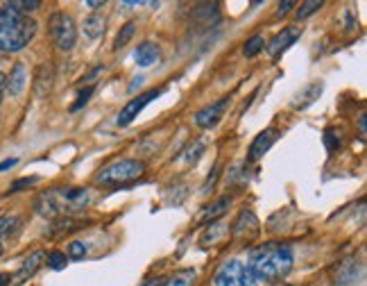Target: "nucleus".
<instances>
[{"label":"nucleus","instance_id":"33","mask_svg":"<svg viewBox=\"0 0 367 286\" xmlns=\"http://www.w3.org/2000/svg\"><path fill=\"white\" fill-rule=\"evenodd\" d=\"M166 280L168 278H150L148 282H143L141 286H166Z\"/></svg>","mask_w":367,"mask_h":286},{"label":"nucleus","instance_id":"17","mask_svg":"<svg viewBox=\"0 0 367 286\" xmlns=\"http://www.w3.org/2000/svg\"><path fill=\"white\" fill-rule=\"evenodd\" d=\"M193 21L202 25H211L220 18V5L218 3H200L193 7Z\"/></svg>","mask_w":367,"mask_h":286},{"label":"nucleus","instance_id":"28","mask_svg":"<svg viewBox=\"0 0 367 286\" xmlns=\"http://www.w3.org/2000/svg\"><path fill=\"white\" fill-rule=\"evenodd\" d=\"M324 146H326V150H329V155H333V152L340 148V137L335 135V130L324 132Z\"/></svg>","mask_w":367,"mask_h":286},{"label":"nucleus","instance_id":"14","mask_svg":"<svg viewBox=\"0 0 367 286\" xmlns=\"http://www.w3.org/2000/svg\"><path fill=\"white\" fill-rule=\"evenodd\" d=\"M53 82H55V69L53 64H41L34 73V93L39 98H43V95L50 93L53 89Z\"/></svg>","mask_w":367,"mask_h":286},{"label":"nucleus","instance_id":"34","mask_svg":"<svg viewBox=\"0 0 367 286\" xmlns=\"http://www.w3.org/2000/svg\"><path fill=\"white\" fill-rule=\"evenodd\" d=\"M293 7H295V3H291V0H286V3L279 5V12H277V16H284V14H288Z\"/></svg>","mask_w":367,"mask_h":286},{"label":"nucleus","instance_id":"22","mask_svg":"<svg viewBox=\"0 0 367 286\" xmlns=\"http://www.w3.org/2000/svg\"><path fill=\"white\" fill-rule=\"evenodd\" d=\"M21 223L23 221L18 216H0V238H3V236H12L14 232H18Z\"/></svg>","mask_w":367,"mask_h":286},{"label":"nucleus","instance_id":"1","mask_svg":"<svg viewBox=\"0 0 367 286\" xmlns=\"http://www.w3.org/2000/svg\"><path fill=\"white\" fill-rule=\"evenodd\" d=\"M247 268L256 284L279 282L293 268V250L282 243H265L252 252Z\"/></svg>","mask_w":367,"mask_h":286},{"label":"nucleus","instance_id":"30","mask_svg":"<svg viewBox=\"0 0 367 286\" xmlns=\"http://www.w3.org/2000/svg\"><path fill=\"white\" fill-rule=\"evenodd\" d=\"M93 89L95 87H86L80 95H77V100H75V104H73V107H71V111H77V109H82L84 107V104L86 102H89V98H91V95H93Z\"/></svg>","mask_w":367,"mask_h":286},{"label":"nucleus","instance_id":"11","mask_svg":"<svg viewBox=\"0 0 367 286\" xmlns=\"http://www.w3.org/2000/svg\"><path fill=\"white\" fill-rule=\"evenodd\" d=\"M297 36H299V30L297 27H286L284 32H279L272 41L268 43V53H270V57L272 60H279V57L284 55V50L286 48H291L295 41H297Z\"/></svg>","mask_w":367,"mask_h":286},{"label":"nucleus","instance_id":"6","mask_svg":"<svg viewBox=\"0 0 367 286\" xmlns=\"http://www.w3.org/2000/svg\"><path fill=\"white\" fill-rule=\"evenodd\" d=\"M216 286H258L243 261H227L216 273Z\"/></svg>","mask_w":367,"mask_h":286},{"label":"nucleus","instance_id":"25","mask_svg":"<svg viewBox=\"0 0 367 286\" xmlns=\"http://www.w3.org/2000/svg\"><path fill=\"white\" fill-rule=\"evenodd\" d=\"M322 0H311V3H304V5H299L297 9V18L302 21V18H308V16H313L317 9H322Z\"/></svg>","mask_w":367,"mask_h":286},{"label":"nucleus","instance_id":"18","mask_svg":"<svg viewBox=\"0 0 367 286\" xmlns=\"http://www.w3.org/2000/svg\"><path fill=\"white\" fill-rule=\"evenodd\" d=\"M229 203H231L229 198H220V200H216L214 205L205 207V214H202V223H214V221H218V218L229 209Z\"/></svg>","mask_w":367,"mask_h":286},{"label":"nucleus","instance_id":"15","mask_svg":"<svg viewBox=\"0 0 367 286\" xmlns=\"http://www.w3.org/2000/svg\"><path fill=\"white\" fill-rule=\"evenodd\" d=\"M134 60H137V64L143 66V69H148V66H154L161 60V48L152 41H143L137 50H134Z\"/></svg>","mask_w":367,"mask_h":286},{"label":"nucleus","instance_id":"12","mask_svg":"<svg viewBox=\"0 0 367 286\" xmlns=\"http://www.w3.org/2000/svg\"><path fill=\"white\" fill-rule=\"evenodd\" d=\"M43 261H46V252L43 250H36V252H32L27 259L23 261V266L18 268V273L12 278V282H16V284H23V282H27L32 278V275L41 268L43 266Z\"/></svg>","mask_w":367,"mask_h":286},{"label":"nucleus","instance_id":"2","mask_svg":"<svg viewBox=\"0 0 367 286\" xmlns=\"http://www.w3.org/2000/svg\"><path fill=\"white\" fill-rule=\"evenodd\" d=\"M91 203V196L86 189H53V191H46L36 198L34 209L39 216L43 218H69L77 212H84L86 207Z\"/></svg>","mask_w":367,"mask_h":286},{"label":"nucleus","instance_id":"38","mask_svg":"<svg viewBox=\"0 0 367 286\" xmlns=\"http://www.w3.org/2000/svg\"><path fill=\"white\" fill-rule=\"evenodd\" d=\"M361 137L365 139V114L361 116Z\"/></svg>","mask_w":367,"mask_h":286},{"label":"nucleus","instance_id":"31","mask_svg":"<svg viewBox=\"0 0 367 286\" xmlns=\"http://www.w3.org/2000/svg\"><path fill=\"white\" fill-rule=\"evenodd\" d=\"M39 182V177H25V179H16V182L12 184V193L14 191H21V189H27V186H32V184H36Z\"/></svg>","mask_w":367,"mask_h":286},{"label":"nucleus","instance_id":"35","mask_svg":"<svg viewBox=\"0 0 367 286\" xmlns=\"http://www.w3.org/2000/svg\"><path fill=\"white\" fill-rule=\"evenodd\" d=\"M12 284V275L9 273H0V286H9Z\"/></svg>","mask_w":367,"mask_h":286},{"label":"nucleus","instance_id":"10","mask_svg":"<svg viewBox=\"0 0 367 286\" xmlns=\"http://www.w3.org/2000/svg\"><path fill=\"white\" fill-rule=\"evenodd\" d=\"M282 137V132H279L277 128H268L263 130L261 135L252 141V146H249V161H258L261 157H265V152L270 150L277 143V139Z\"/></svg>","mask_w":367,"mask_h":286},{"label":"nucleus","instance_id":"13","mask_svg":"<svg viewBox=\"0 0 367 286\" xmlns=\"http://www.w3.org/2000/svg\"><path fill=\"white\" fill-rule=\"evenodd\" d=\"M322 91H324V87H322V82H311V84H306V87L299 91L295 98H293V102H291V107L293 109H306V107H311V104L320 98L322 95Z\"/></svg>","mask_w":367,"mask_h":286},{"label":"nucleus","instance_id":"37","mask_svg":"<svg viewBox=\"0 0 367 286\" xmlns=\"http://www.w3.org/2000/svg\"><path fill=\"white\" fill-rule=\"evenodd\" d=\"M86 7H91V9H100V7H104V0H102V3H86Z\"/></svg>","mask_w":367,"mask_h":286},{"label":"nucleus","instance_id":"8","mask_svg":"<svg viewBox=\"0 0 367 286\" xmlns=\"http://www.w3.org/2000/svg\"><path fill=\"white\" fill-rule=\"evenodd\" d=\"M331 275H333V282L338 286H352L361 278V261L356 259V257H345L342 261L335 264Z\"/></svg>","mask_w":367,"mask_h":286},{"label":"nucleus","instance_id":"16","mask_svg":"<svg viewBox=\"0 0 367 286\" xmlns=\"http://www.w3.org/2000/svg\"><path fill=\"white\" fill-rule=\"evenodd\" d=\"M25 84H27V71H25V64H14V69L12 73H9V78L5 80V89L9 95H21L23 89H25Z\"/></svg>","mask_w":367,"mask_h":286},{"label":"nucleus","instance_id":"21","mask_svg":"<svg viewBox=\"0 0 367 286\" xmlns=\"http://www.w3.org/2000/svg\"><path fill=\"white\" fill-rule=\"evenodd\" d=\"M195 278H198V273L193 268H186V271H179V273L172 275V278H168L166 286H193Z\"/></svg>","mask_w":367,"mask_h":286},{"label":"nucleus","instance_id":"36","mask_svg":"<svg viewBox=\"0 0 367 286\" xmlns=\"http://www.w3.org/2000/svg\"><path fill=\"white\" fill-rule=\"evenodd\" d=\"M3 91H5V75L0 73V100H3Z\"/></svg>","mask_w":367,"mask_h":286},{"label":"nucleus","instance_id":"4","mask_svg":"<svg viewBox=\"0 0 367 286\" xmlns=\"http://www.w3.org/2000/svg\"><path fill=\"white\" fill-rule=\"evenodd\" d=\"M143 173H146V164H143V161H139V159H120V161H113V164L98 170L95 182L102 184V186H118V184L132 182V179H139Z\"/></svg>","mask_w":367,"mask_h":286},{"label":"nucleus","instance_id":"24","mask_svg":"<svg viewBox=\"0 0 367 286\" xmlns=\"http://www.w3.org/2000/svg\"><path fill=\"white\" fill-rule=\"evenodd\" d=\"M263 48H265L263 36L256 34V36H252V39H247V41H245L243 53H245V57H254V55H258L261 50H263Z\"/></svg>","mask_w":367,"mask_h":286},{"label":"nucleus","instance_id":"26","mask_svg":"<svg viewBox=\"0 0 367 286\" xmlns=\"http://www.w3.org/2000/svg\"><path fill=\"white\" fill-rule=\"evenodd\" d=\"M9 5H12L16 12H21L25 16H30V12H34V9L41 7L39 0H14V3H9Z\"/></svg>","mask_w":367,"mask_h":286},{"label":"nucleus","instance_id":"39","mask_svg":"<svg viewBox=\"0 0 367 286\" xmlns=\"http://www.w3.org/2000/svg\"><path fill=\"white\" fill-rule=\"evenodd\" d=\"M0 254H3V245H0Z\"/></svg>","mask_w":367,"mask_h":286},{"label":"nucleus","instance_id":"3","mask_svg":"<svg viewBox=\"0 0 367 286\" xmlns=\"http://www.w3.org/2000/svg\"><path fill=\"white\" fill-rule=\"evenodd\" d=\"M36 21L30 16L5 3L0 7V50L3 53H21L34 39Z\"/></svg>","mask_w":367,"mask_h":286},{"label":"nucleus","instance_id":"29","mask_svg":"<svg viewBox=\"0 0 367 286\" xmlns=\"http://www.w3.org/2000/svg\"><path fill=\"white\" fill-rule=\"evenodd\" d=\"M86 252H89V250H86V243L84 241H73L69 245V257H71V259H84Z\"/></svg>","mask_w":367,"mask_h":286},{"label":"nucleus","instance_id":"27","mask_svg":"<svg viewBox=\"0 0 367 286\" xmlns=\"http://www.w3.org/2000/svg\"><path fill=\"white\" fill-rule=\"evenodd\" d=\"M46 259H48V266H50L53 271H62V268H66V261H69V259H66V254L60 252V250L50 252V254L46 257Z\"/></svg>","mask_w":367,"mask_h":286},{"label":"nucleus","instance_id":"23","mask_svg":"<svg viewBox=\"0 0 367 286\" xmlns=\"http://www.w3.org/2000/svg\"><path fill=\"white\" fill-rule=\"evenodd\" d=\"M205 141H202V139H195V141H193L191 143V146L186 148V152H184V159H186L188 161V164H195V161L202 157V155H205Z\"/></svg>","mask_w":367,"mask_h":286},{"label":"nucleus","instance_id":"19","mask_svg":"<svg viewBox=\"0 0 367 286\" xmlns=\"http://www.w3.org/2000/svg\"><path fill=\"white\" fill-rule=\"evenodd\" d=\"M104 32V16L102 14H91L84 21V34L89 39H98V36Z\"/></svg>","mask_w":367,"mask_h":286},{"label":"nucleus","instance_id":"7","mask_svg":"<svg viewBox=\"0 0 367 286\" xmlns=\"http://www.w3.org/2000/svg\"><path fill=\"white\" fill-rule=\"evenodd\" d=\"M161 93H163V89H152V91L141 93L139 98H132V100H130V102L125 104V107L120 109V114H118V121H116V123H118L120 128L130 125V123H132L134 118H137L139 114H141L143 109H146L152 100H157Z\"/></svg>","mask_w":367,"mask_h":286},{"label":"nucleus","instance_id":"9","mask_svg":"<svg viewBox=\"0 0 367 286\" xmlns=\"http://www.w3.org/2000/svg\"><path fill=\"white\" fill-rule=\"evenodd\" d=\"M227 104H229V98H222V100H218L214 104H209V107L200 109L195 114V125L202 128V130L216 128L218 121L222 118V114H225V109H227Z\"/></svg>","mask_w":367,"mask_h":286},{"label":"nucleus","instance_id":"20","mask_svg":"<svg viewBox=\"0 0 367 286\" xmlns=\"http://www.w3.org/2000/svg\"><path fill=\"white\" fill-rule=\"evenodd\" d=\"M134 32H137V23H134V21L125 23V25L120 27V32L116 34V41H113V50H120V48H125V46H127V43L132 41Z\"/></svg>","mask_w":367,"mask_h":286},{"label":"nucleus","instance_id":"5","mask_svg":"<svg viewBox=\"0 0 367 286\" xmlns=\"http://www.w3.org/2000/svg\"><path fill=\"white\" fill-rule=\"evenodd\" d=\"M48 27H50V36L60 50H71L75 46L77 27H75V21L66 12H55L50 16V21H48Z\"/></svg>","mask_w":367,"mask_h":286},{"label":"nucleus","instance_id":"32","mask_svg":"<svg viewBox=\"0 0 367 286\" xmlns=\"http://www.w3.org/2000/svg\"><path fill=\"white\" fill-rule=\"evenodd\" d=\"M16 164H18V159H16V157H12V159H5V161H0V173H3V170L14 168Z\"/></svg>","mask_w":367,"mask_h":286}]
</instances>
